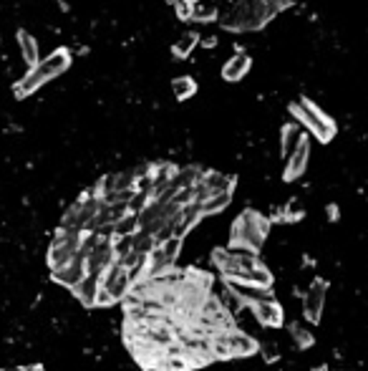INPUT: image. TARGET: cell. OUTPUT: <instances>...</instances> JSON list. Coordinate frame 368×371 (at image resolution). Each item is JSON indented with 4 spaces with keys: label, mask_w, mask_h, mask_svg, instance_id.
<instances>
[{
    "label": "cell",
    "mask_w": 368,
    "mask_h": 371,
    "mask_svg": "<svg viewBox=\"0 0 368 371\" xmlns=\"http://www.w3.org/2000/svg\"><path fill=\"white\" fill-rule=\"evenodd\" d=\"M192 21H197V23L220 21L217 0H192Z\"/></svg>",
    "instance_id": "obj_19"
},
{
    "label": "cell",
    "mask_w": 368,
    "mask_h": 371,
    "mask_svg": "<svg viewBox=\"0 0 368 371\" xmlns=\"http://www.w3.org/2000/svg\"><path fill=\"white\" fill-rule=\"evenodd\" d=\"M174 13L179 21H184V23L192 21V0H179L174 6Z\"/></svg>",
    "instance_id": "obj_25"
},
{
    "label": "cell",
    "mask_w": 368,
    "mask_h": 371,
    "mask_svg": "<svg viewBox=\"0 0 368 371\" xmlns=\"http://www.w3.org/2000/svg\"><path fill=\"white\" fill-rule=\"evenodd\" d=\"M328 213H330V220H335V217H338V210H335V205H330V208H328Z\"/></svg>",
    "instance_id": "obj_28"
},
{
    "label": "cell",
    "mask_w": 368,
    "mask_h": 371,
    "mask_svg": "<svg viewBox=\"0 0 368 371\" xmlns=\"http://www.w3.org/2000/svg\"><path fill=\"white\" fill-rule=\"evenodd\" d=\"M84 278H86V258H84V253L76 255V258L71 260L66 268L51 273V281L53 283H58V286H63V288H71V291H74V288L79 286Z\"/></svg>",
    "instance_id": "obj_13"
},
{
    "label": "cell",
    "mask_w": 368,
    "mask_h": 371,
    "mask_svg": "<svg viewBox=\"0 0 368 371\" xmlns=\"http://www.w3.org/2000/svg\"><path fill=\"white\" fill-rule=\"evenodd\" d=\"M212 356L215 359H238V356H255L260 351V343L238 328H227L222 333L210 336Z\"/></svg>",
    "instance_id": "obj_7"
},
{
    "label": "cell",
    "mask_w": 368,
    "mask_h": 371,
    "mask_svg": "<svg viewBox=\"0 0 368 371\" xmlns=\"http://www.w3.org/2000/svg\"><path fill=\"white\" fill-rule=\"evenodd\" d=\"M199 43H202L204 48H217L220 41H217V36H204V38H199Z\"/></svg>",
    "instance_id": "obj_27"
},
{
    "label": "cell",
    "mask_w": 368,
    "mask_h": 371,
    "mask_svg": "<svg viewBox=\"0 0 368 371\" xmlns=\"http://www.w3.org/2000/svg\"><path fill=\"white\" fill-rule=\"evenodd\" d=\"M0 371H45L43 364H26V366H11V369H0Z\"/></svg>",
    "instance_id": "obj_26"
},
{
    "label": "cell",
    "mask_w": 368,
    "mask_h": 371,
    "mask_svg": "<svg viewBox=\"0 0 368 371\" xmlns=\"http://www.w3.org/2000/svg\"><path fill=\"white\" fill-rule=\"evenodd\" d=\"M250 68H252V58H250L247 53H235V56L222 66V79L230 81V84H238V81H242L245 76H247Z\"/></svg>",
    "instance_id": "obj_14"
},
{
    "label": "cell",
    "mask_w": 368,
    "mask_h": 371,
    "mask_svg": "<svg viewBox=\"0 0 368 371\" xmlns=\"http://www.w3.org/2000/svg\"><path fill=\"white\" fill-rule=\"evenodd\" d=\"M81 242H84V232H71L58 227L56 237H53L51 247H48V255H45L51 273L66 268V265L81 253Z\"/></svg>",
    "instance_id": "obj_8"
},
{
    "label": "cell",
    "mask_w": 368,
    "mask_h": 371,
    "mask_svg": "<svg viewBox=\"0 0 368 371\" xmlns=\"http://www.w3.org/2000/svg\"><path fill=\"white\" fill-rule=\"evenodd\" d=\"M335 371H351V369H335Z\"/></svg>",
    "instance_id": "obj_30"
},
{
    "label": "cell",
    "mask_w": 368,
    "mask_h": 371,
    "mask_svg": "<svg viewBox=\"0 0 368 371\" xmlns=\"http://www.w3.org/2000/svg\"><path fill=\"white\" fill-rule=\"evenodd\" d=\"M18 45H21V53H23V61L28 63V68L38 66L40 63V48H38V41L28 33V31H18Z\"/></svg>",
    "instance_id": "obj_18"
},
{
    "label": "cell",
    "mask_w": 368,
    "mask_h": 371,
    "mask_svg": "<svg viewBox=\"0 0 368 371\" xmlns=\"http://www.w3.org/2000/svg\"><path fill=\"white\" fill-rule=\"evenodd\" d=\"M295 6V0H235L220 13V28L227 33H257L283 11Z\"/></svg>",
    "instance_id": "obj_1"
},
{
    "label": "cell",
    "mask_w": 368,
    "mask_h": 371,
    "mask_svg": "<svg viewBox=\"0 0 368 371\" xmlns=\"http://www.w3.org/2000/svg\"><path fill=\"white\" fill-rule=\"evenodd\" d=\"M303 131H301V124L295 122H285L283 127H280V154H283L285 159L293 154V149L298 146V141H301Z\"/></svg>",
    "instance_id": "obj_17"
},
{
    "label": "cell",
    "mask_w": 368,
    "mask_h": 371,
    "mask_svg": "<svg viewBox=\"0 0 368 371\" xmlns=\"http://www.w3.org/2000/svg\"><path fill=\"white\" fill-rule=\"evenodd\" d=\"M250 311L255 313V318L260 321L262 326L267 328H280L285 321V313H283V306L275 301V296L272 299H265V301H257V303L250 306Z\"/></svg>",
    "instance_id": "obj_12"
},
{
    "label": "cell",
    "mask_w": 368,
    "mask_h": 371,
    "mask_svg": "<svg viewBox=\"0 0 368 371\" xmlns=\"http://www.w3.org/2000/svg\"><path fill=\"white\" fill-rule=\"evenodd\" d=\"M230 291L238 296L240 301H245V306H252L257 301L272 299V288H257V286H240V283H227Z\"/></svg>",
    "instance_id": "obj_16"
},
{
    "label": "cell",
    "mask_w": 368,
    "mask_h": 371,
    "mask_svg": "<svg viewBox=\"0 0 368 371\" xmlns=\"http://www.w3.org/2000/svg\"><path fill=\"white\" fill-rule=\"evenodd\" d=\"M325 296H328V281L325 278H313L311 288L303 296V316H306L308 323H320L325 311Z\"/></svg>",
    "instance_id": "obj_9"
},
{
    "label": "cell",
    "mask_w": 368,
    "mask_h": 371,
    "mask_svg": "<svg viewBox=\"0 0 368 371\" xmlns=\"http://www.w3.org/2000/svg\"><path fill=\"white\" fill-rule=\"evenodd\" d=\"M288 331H290V336L295 338V343H298V349H311L313 343H316V338H313V333L308 331L306 326H303L301 321H293L288 326Z\"/></svg>",
    "instance_id": "obj_23"
},
{
    "label": "cell",
    "mask_w": 368,
    "mask_h": 371,
    "mask_svg": "<svg viewBox=\"0 0 368 371\" xmlns=\"http://www.w3.org/2000/svg\"><path fill=\"white\" fill-rule=\"evenodd\" d=\"M288 114L293 117L295 124H301L303 129H306L311 136H316L320 144H328V141H333V136L338 134V124H335V119L328 117L316 102H311L306 96L290 102Z\"/></svg>",
    "instance_id": "obj_5"
},
{
    "label": "cell",
    "mask_w": 368,
    "mask_h": 371,
    "mask_svg": "<svg viewBox=\"0 0 368 371\" xmlns=\"http://www.w3.org/2000/svg\"><path fill=\"white\" fill-rule=\"evenodd\" d=\"M235 185H238V180L233 175H222V172H215V169H204L202 180L197 185V203H204L207 197L235 192Z\"/></svg>",
    "instance_id": "obj_10"
},
{
    "label": "cell",
    "mask_w": 368,
    "mask_h": 371,
    "mask_svg": "<svg viewBox=\"0 0 368 371\" xmlns=\"http://www.w3.org/2000/svg\"><path fill=\"white\" fill-rule=\"evenodd\" d=\"M134 283L129 278V270L116 260L106 273H101L99 278V299H96V308H108V306L119 303L131 293Z\"/></svg>",
    "instance_id": "obj_6"
},
{
    "label": "cell",
    "mask_w": 368,
    "mask_h": 371,
    "mask_svg": "<svg viewBox=\"0 0 368 371\" xmlns=\"http://www.w3.org/2000/svg\"><path fill=\"white\" fill-rule=\"evenodd\" d=\"M212 263H215V268L220 270L227 283L272 288V281H275L257 255L238 253V250H230V247H217L212 253Z\"/></svg>",
    "instance_id": "obj_2"
},
{
    "label": "cell",
    "mask_w": 368,
    "mask_h": 371,
    "mask_svg": "<svg viewBox=\"0 0 368 371\" xmlns=\"http://www.w3.org/2000/svg\"><path fill=\"white\" fill-rule=\"evenodd\" d=\"M233 203V192H225V195H215V197H207L204 203H197L199 210H202V217L207 215H217L227 208V205Z\"/></svg>",
    "instance_id": "obj_22"
},
{
    "label": "cell",
    "mask_w": 368,
    "mask_h": 371,
    "mask_svg": "<svg viewBox=\"0 0 368 371\" xmlns=\"http://www.w3.org/2000/svg\"><path fill=\"white\" fill-rule=\"evenodd\" d=\"M301 217H303V208L295 203V200L278 215V220H283V222H295V220H301Z\"/></svg>",
    "instance_id": "obj_24"
},
{
    "label": "cell",
    "mask_w": 368,
    "mask_h": 371,
    "mask_svg": "<svg viewBox=\"0 0 368 371\" xmlns=\"http://www.w3.org/2000/svg\"><path fill=\"white\" fill-rule=\"evenodd\" d=\"M308 159H311V136H308L306 131H303L301 141H298V146L293 149V154H290V157L285 159L283 180H285V182H295L298 177L306 175Z\"/></svg>",
    "instance_id": "obj_11"
},
{
    "label": "cell",
    "mask_w": 368,
    "mask_h": 371,
    "mask_svg": "<svg viewBox=\"0 0 368 371\" xmlns=\"http://www.w3.org/2000/svg\"><path fill=\"white\" fill-rule=\"evenodd\" d=\"M71 61H74V56H71L68 48H56L51 56L43 58L38 66L28 68V71L23 73L21 79L13 84V94H16V99H28V96H33L40 86H45L48 81L63 76V73L71 68Z\"/></svg>",
    "instance_id": "obj_4"
},
{
    "label": "cell",
    "mask_w": 368,
    "mask_h": 371,
    "mask_svg": "<svg viewBox=\"0 0 368 371\" xmlns=\"http://www.w3.org/2000/svg\"><path fill=\"white\" fill-rule=\"evenodd\" d=\"M99 278L101 276H91L86 273V278L74 288V296L84 303V308H96V299H99Z\"/></svg>",
    "instance_id": "obj_15"
},
{
    "label": "cell",
    "mask_w": 368,
    "mask_h": 371,
    "mask_svg": "<svg viewBox=\"0 0 368 371\" xmlns=\"http://www.w3.org/2000/svg\"><path fill=\"white\" fill-rule=\"evenodd\" d=\"M267 235H270V220L262 213H257V210H242L235 217L233 227H230L227 247L238 250V253L257 255L262 250V245H265Z\"/></svg>",
    "instance_id": "obj_3"
},
{
    "label": "cell",
    "mask_w": 368,
    "mask_h": 371,
    "mask_svg": "<svg viewBox=\"0 0 368 371\" xmlns=\"http://www.w3.org/2000/svg\"><path fill=\"white\" fill-rule=\"evenodd\" d=\"M199 45V33H194V31H187V33L182 36L179 41H177L174 45H172V56L174 58H189L192 56V51Z\"/></svg>",
    "instance_id": "obj_20"
},
{
    "label": "cell",
    "mask_w": 368,
    "mask_h": 371,
    "mask_svg": "<svg viewBox=\"0 0 368 371\" xmlns=\"http://www.w3.org/2000/svg\"><path fill=\"white\" fill-rule=\"evenodd\" d=\"M197 81L192 79V76H177L174 81H172V91H174L177 102H187V99H192L194 94H197Z\"/></svg>",
    "instance_id": "obj_21"
},
{
    "label": "cell",
    "mask_w": 368,
    "mask_h": 371,
    "mask_svg": "<svg viewBox=\"0 0 368 371\" xmlns=\"http://www.w3.org/2000/svg\"><path fill=\"white\" fill-rule=\"evenodd\" d=\"M165 3H172V6H177V3H179V0H165Z\"/></svg>",
    "instance_id": "obj_29"
}]
</instances>
